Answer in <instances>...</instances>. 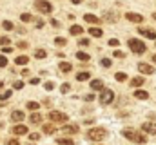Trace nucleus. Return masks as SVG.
Instances as JSON below:
<instances>
[{
  "label": "nucleus",
  "mask_w": 156,
  "mask_h": 145,
  "mask_svg": "<svg viewBox=\"0 0 156 145\" xmlns=\"http://www.w3.org/2000/svg\"><path fill=\"white\" fill-rule=\"evenodd\" d=\"M122 134L127 138V140H131V142H134V143H147V138H145V134H142V133H138V131H134V129H124L122 131Z\"/></svg>",
  "instance_id": "f257e3e1"
},
{
  "label": "nucleus",
  "mask_w": 156,
  "mask_h": 145,
  "mask_svg": "<svg viewBox=\"0 0 156 145\" xmlns=\"http://www.w3.org/2000/svg\"><path fill=\"white\" fill-rule=\"evenodd\" d=\"M105 136H107V131L104 127H95V129L87 131V140H93V142H102V140H105Z\"/></svg>",
  "instance_id": "f03ea898"
},
{
  "label": "nucleus",
  "mask_w": 156,
  "mask_h": 145,
  "mask_svg": "<svg viewBox=\"0 0 156 145\" xmlns=\"http://www.w3.org/2000/svg\"><path fill=\"white\" fill-rule=\"evenodd\" d=\"M127 44H129V49H131L133 53H136V54H144V53H145V49H147V47H145V44H144L142 40H138V38H131Z\"/></svg>",
  "instance_id": "7ed1b4c3"
},
{
  "label": "nucleus",
  "mask_w": 156,
  "mask_h": 145,
  "mask_svg": "<svg viewBox=\"0 0 156 145\" xmlns=\"http://www.w3.org/2000/svg\"><path fill=\"white\" fill-rule=\"evenodd\" d=\"M49 122H53V124H64V125H65L67 114H64V113H60V111H51V113H49Z\"/></svg>",
  "instance_id": "20e7f679"
},
{
  "label": "nucleus",
  "mask_w": 156,
  "mask_h": 145,
  "mask_svg": "<svg viewBox=\"0 0 156 145\" xmlns=\"http://www.w3.org/2000/svg\"><path fill=\"white\" fill-rule=\"evenodd\" d=\"M35 7H36L40 13H44V15H49V13L53 11V5H51L47 0H36V2H35Z\"/></svg>",
  "instance_id": "39448f33"
},
{
  "label": "nucleus",
  "mask_w": 156,
  "mask_h": 145,
  "mask_svg": "<svg viewBox=\"0 0 156 145\" xmlns=\"http://www.w3.org/2000/svg\"><path fill=\"white\" fill-rule=\"evenodd\" d=\"M113 100H115V93H113L111 89H104V91H102V96H100V102H102L104 105H109Z\"/></svg>",
  "instance_id": "423d86ee"
},
{
  "label": "nucleus",
  "mask_w": 156,
  "mask_h": 145,
  "mask_svg": "<svg viewBox=\"0 0 156 145\" xmlns=\"http://www.w3.org/2000/svg\"><path fill=\"white\" fill-rule=\"evenodd\" d=\"M11 133H13L15 136H24V134H27V127L22 125V124H16V125L11 129Z\"/></svg>",
  "instance_id": "0eeeda50"
},
{
  "label": "nucleus",
  "mask_w": 156,
  "mask_h": 145,
  "mask_svg": "<svg viewBox=\"0 0 156 145\" xmlns=\"http://www.w3.org/2000/svg\"><path fill=\"white\" fill-rule=\"evenodd\" d=\"M142 131L147 133V134H156V124L154 122H145L142 125Z\"/></svg>",
  "instance_id": "6e6552de"
},
{
  "label": "nucleus",
  "mask_w": 156,
  "mask_h": 145,
  "mask_svg": "<svg viewBox=\"0 0 156 145\" xmlns=\"http://www.w3.org/2000/svg\"><path fill=\"white\" fill-rule=\"evenodd\" d=\"M125 18H127L129 22H134V24H142V22H144V16L138 15V13H127Z\"/></svg>",
  "instance_id": "1a4fd4ad"
},
{
  "label": "nucleus",
  "mask_w": 156,
  "mask_h": 145,
  "mask_svg": "<svg viewBox=\"0 0 156 145\" xmlns=\"http://www.w3.org/2000/svg\"><path fill=\"white\" fill-rule=\"evenodd\" d=\"M138 71L144 73V74H153V73H154V67L149 65V64H144V62H142V64H138Z\"/></svg>",
  "instance_id": "9d476101"
},
{
  "label": "nucleus",
  "mask_w": 156,
  "mask_h": 145,
  "mask_svg": "<svg viewBox=\"0 0 156 145\" xmlns=\"http://www.w3.org/2000/svg\"><path fill=\"white\" fill-rule=\"evenodd\" d=\"M62 133H64V134H76V133H78V125H75V124H67V125L62 127Z\"/></svg>",
  "instance_id": "9b49d317"
},
{
  "label": "nucleus",
  "mask_w": 156,
  "mask_h": 145,
  "mask_svg": "<svg viewBox=\"0 0 156 145\" xmlns=\"http://www.w3.org/2000/svg\"><path fill=\"white\" fill-rule=\"evenodd\" d=\"M138 31H140V35L145 36V38H151V40H154L156 38V33L153 31V29H149V27H140Z\"/></svg>",
  "instance_id": "f8f14e48"
},
{
  "label": "nucleus",
  "mask_w": 156,
  "mask_h": 145,
  "mask_svg": "<svg viewBox=\"0 0 156 145\" xmlns=\"http://www.w3.org/2000/svg\"><path fill=\"white\" fill-rule=\"evenodd\" d=\"M24 118H25V116H24L22 111H13V113H11V122H15V124H20Z\"/></svg>",
  "instance_id": "ddd939ff"
},
{
  "label": "nucleus",
  "mask_w": 156,
  "mask_h": 145,
  "mask_svg": "<svg viewBox=\"0 0 156 145\" xmlns=\"http://www.w3.org/2000/svg\"><path fill=\"white\" fill-rule=\"evenodd\" d=\"M29 122H31L33 125H40V124H42V114H38L36 111H33L31 116H29Z\"/></svg>",
  "instance_id": "4468645a"
},
{
  "label": "nucleus",
  "mask_w": 156,
  "mask_h": 145,
  "mask_svg": "<svg viewBox=\"0 0 156 145\" xmlns=\"http://www.w3.org/2000/svg\"><path fill=\"white\" fill-rule=\"evenodd\" d=\"M93 91H102L104 89V82L102 80H91V85H89Z\"/></svg>",
  "instance_id": "2eb2a0df"
},
{
  "label": "nucleus",
  "mask_w": 156,
  "mask_h": 145,
  "mask_svg": "<svg viewBox=\"0 0 156 145\" xmlns=\"http://www.w3.org/2000/svg\"><path fill=\"white\" fill-rule=\"evenodd\" d=\"M134 98H138V100H149V93L142 91V89H136L134 91Z\"/></svg>",
  "instance_id": "dca6fc26"
},
{
  "label": "nucleus",
  "mask_w": 156,
  "mask_h": 145,
  "mask_svg": "<svg viewBox=\"0 0 156 145\" xmlns=\"http://www.w3.org/2000/svg\"><path fill=\"white\" fill-rule=\"evenodd\" d=\"M89 35H91L93 38H102L104 31H102V29H98V27H91V29H89Z\"/></svg>",
  "instance_id": "f3484780"
},
{
  "label": "nucleus",
  "mask_w": 156,
  "mask_h": 145,
  "mask_svg": "<svg viewBox=\"0 0 156 145\" xmlns=\"http://www.w3.org/2000/svg\"><path fill=\"white\" fill-rule=\"evenodd\" d=\"M82 31H84V29H82V25H76V24H75V25H71V29H69V33H71L73 36L82 35Z\"/></svg>",
  "instance_id": "a211bd4d"
},
{
  "label": "nucleus",
  "mask_w": 156,
  "mask_h": 145,
  "mask_svg": "<svg viewBox=\"0 0 156 145\" xmlns=\"http://www.w3.org/2000/svg\"><path fill=\"white\" fill-rule=\"evenodd\" d=\"M29 62V56H25V54H20L18 58H15V64L16 65H25Z\"/></svg>",
  "instance_id": "6ab92c4d"
},
{
  "label": "nucleus",
  "mask_w": 156,
  "mask_h": 145,
  "mask_svg": "<svg viewBox=\"0 0 156 145\" xmlns=\"http://www.w3.org/2000/svg\"><path fill=\"white\" fill-rule=\"evenodd\" d=\"M84 18H85V22H89V24H100V18L95 16V15H84Z\"/></svg>",
  "instance_id": "aec40b11"
},
{
  "label": "nucleus",
  "mask_w": 156,
  "mask_h": 145,
  "mask_svg": "<svg viewBox=\"0 0 156 145\" xmlns=\"http://www.w3.org/2000/svg\"><path fill=\"white\" fill-rule=\"evenodd\" d=\"M91 78V73H76V80L78 82H87Z\"/></svg>",
  "instance_id": "412c9836"
},
{
  "label": "nucleus",
  "mask_w": 156,
  "mask_h": 145,
  "mask_svg": "<svg viewBox=\"0 0 156 145\" xmlns=\"http://www.w3.org/2000/svg\"><path fill=\"white\" fill-rule=\"evenodd\" d=\"M71 69H73V65H71L69 62H60V71H62V73H69Z\"/></svg>",
  "instance_id": "4be33fe9"
},
{
  "label": "nucleus",
  "mask_w": 156,
  "mask_h": 145,
  "mask_svg": "<svg viewBox=\"0 0 156 145\" xmlns=\"http://www.w3.org/2000/svg\"><path fill=\"white\" fill-rule=\"evenodd\" d=\"M144 84V78L142 76H134L133 80H131V87H140Z\"/></svg>",
  "instance_id": "5701e85b"
},
{
  "label": "nucleus",
  "mask_w": 156,
  "mask_h": 145,
  "mask_svg": "<svg viewBox=\"0 0 156 145\" xmlns=\"http://www.w3.org/2000/svg\"><path fill=\"white\" fill-rule=\"evenodd\" d=\"M56 145H75V142L71 138H58L56 140Z\"/></svg>",
  "instance_id": "b1692460"
},
{
  "label": "nucleus",
  "mask_w": 156,
  "mask_h": 145,
  "mask_svg": "<svg viewBox=\"0 0 156 145\" xmlns=\"http://www.w3.org/2000/svg\"><path fill=\"white\" fill-rule=\"evenodd\" d=\"M42 131H44L45 134H55V131H56V129H55V127H53L51 124H45V125L42 127Z\"/></svg>",
  "instance_id": "393cba45"
},
{
  "label": "nucleus",
  "mask_w": 156,
  "mask_h": 145,
  "mask_svg": "<svg viewBox=\"0 0 156 145\" xmlns=\"http://www.w3.org/2000/svg\"><path fill=\"white\" fill-rule=\"evenodd\" d=\"M76 58H78L80 62H87V60H89L91 56H89L87 53H82V51H78V53H76Z\"/></svg>",
  "instance_id": "a878e982"
},
{
  "label": "nucleus",
  "mask_w": 156,
  "mask_h": 145,
  "mask_svg": "<svg viewBox=\"0 0 156 145\" xmlns=\"http://www.w3.org/2000/svg\"><path fill=\"white\" fill-rule=\"evenodd\" d=\"M45 56H47V53H45L44 49H36V51H35V58H40V60H42V58H45Z\"/></svg>",
  "instance_id": "bb28decb"
},
{
  "label": "nucleus",
  "mask_w": 156,
  "mask_h": 145,
  "mask_svg": "<svg viewBox=\"0 0 156 145\" xmlns=\"http://www.w3.org/2000/svg\"><path fill=\"white\" fill-rule=\"evenodd\" d=\"M38 107H40L38 102H27V109L29 111H38Z\"/></svg>",
  "instance_id": "cd10ccee"
},
{
  "label": "nucleus",
  "mask_w": 156,
  "mask_h": 145,
  "mask_svg": "<svg viewBox=\"0 0 156 145\" xmlns=\"http://www.w3.org/2000/svg\"><path fill=\"white\" fill-rule=\"evenodd\" d=\"M2 27H4L5 31H11V29H13V22H9V20H4V22H2Z\"/></svg>",
  "instance_id": "c85d7f7f"
},
{
  "label": "nucleus",
  "mask_w": 156,
  "mask_h": 145,
  "mask_svg": "<svg viewBox=\"0 0 156 145\" xmlns=\"http://www.w3.org/2000/svg\"><path fill=\"white\" fill-rule=\"evenodd\" d=\"M55 44L62 47V45H65V44H67V40H65V38H62V36H56V38H55Z\"/></svg>",
  "instance_id": "c756f323"
},
{
  "label": "nucleus",
  "mask_w": 156,
  "mask_h": 145,
  "mask_svg": "<svg viewBox=\"0 0 156 145\" xmlns=\"http://www.w3.org/2000/svg\"><path fill=\"white\" fill-rule=\"evenodd\" d=\"M105 20H109V22H116L118 16H116L115 13H107V15H105Z\"/></svg>",
  "instance_id": "7c9ffc66"
},
{
  "label": "nucleus",
  "mask_w": 156,
  "mask_h": 145,
  "mask_svg": "<svg viewBox=\"0 0 156 145\" xmlns=\"http://www.w3.org/2000/svg\"><path fill=\"white\" fill-rule=\"evenodd\" d=\"M115 78H116L118 82H125V80H127V74H125V73H116Z\"/></svg>",
  "instance_id": "2f4dec72"
},
{
  "label": "nucleus",
  "mask_w": 156,
  "mask_h": 145,
  "mask_svg": "<svg viewBox=\"0 0 156 145\" xmlns=\"http://www.w3.org/2000/svg\"><path fill=\"white\" fill-rule=\"evenodd\" d=\"M20 20H22V22H31V15H29V13H22V15H20Z\"/></svg>",
  "instance_id": "473e14b6"
},
{
  "label": "nucleus",
  "mask_w": 156,
  "mask_h": 145,
  "mask_svg": "<svg viewBox=\"0 0 156 145\" xmlns=\"http://www.w3.org/2000/svg\"><path fill=\"white\" fill-rule=\"evenodd\" d=\"M7 44H11V40H9L7 36H0V45H2V47H5Z\"/></svg>",
  "instance_id": "72a5a7b5"
},
{
  "label": "nucleus",
  "mask_w": 156,
  "mask_h": 145,
  "mask_svg": "<svg viewBox=\"0 0 156 145\" xmlns=\"http://www.w3.org/2000/svg\"><path fill=\"white\" fill-rule=\"evenodd\" d=\"M107 45H111V47H118V45H120V42H118L116 38H111V40L107 42Z\"/></svg>",
  "instance_id": "f704fd0d"
},
{
  "label": "nucleus",
  "mask_w": 156,
  "mask_h": 145,
  "mask_svg": "<svg viewBox=\"0 0 156 145\" xmlns=\"http://www.w3.org/2000/svg\"><path fill=\"white\" fill-rule=\"evenodd\" d=\"M69 87H71L69 84H62V85H60V91H62V94H65V93H69Z\"/></svg>",
  "instance_id": "c9c22d12"
},
{
  "label": "nucleus",
  "mask_w": 156,
  "mask_h": 145,
  "mask_svg": "<svg viewBox=\"0 0 156 145\" xmlns=\"http://www.w3.org/2000/svg\"><path fill=\"white\" fill-rule=\"evenodd\" d=\"M7 98H11V91H4V93L0 94V100H4V102H5Z\"/></svg>",
  "instance_id": "e433bc0d"
},
{
  "label": "nucleus",
  "mask_w": 156,
  "mask_h": 145,
  "mask_svg": "<svg viewBox=\"0 0 156 145\" xmlns=\"http://www.w3.org/2000/svg\"><path fill=\"white\" fill-rule=\"evenodd\" d=\"M29 140H31V142H38V140H40V134H38V133H31V134H29Z\"/></svg>",
  "instance_id": "4c0bfd02"
},
{
  "label": "nucleus",
  "mask_w": 156,
  "mask_h": 145,
  "mask_svg": "<svg viewBox=\"0 0 156 145\" xmlns=\"http://www.w3.org/2000/svg\"><path fill=\"white\" fill-rule=\"evenodd\" d=\"M7 65V58L4 54H0V67H5Z\"/></svg>",
  "instance_id": "58836bf2"
},
{
  "label": "nucleus",
  "mask_w": 156,
  "mask_h": 145,
  "mask_svg": "<svg viewBox=\"0 0 156 145\" xmlns=\"http://www.w3.org/2000/svg\"><path fill=\"white\" fill-rule=\"evenodd\" d=\"M115 56H116V58H125V53H124V51H118V49H116V51H115Z\"/></svg>",
  "instance_id": "ea45409f"
},
{
  "label": "nucleus",
  "mask_w": 156,
  "mask_h": 145,
  "mask_svg": "<svg viewBox=\"0 0 156 145\" xmlns=\"http://www.w3.org/2000/svg\"><path fill=\"white\" fill-rule=\"evenodd\" d=\"M13 87H15L16 91H20V89L24 87V82H15V84H13Z\"/></svg>",
  "instance_id": "a19ab883"
},
{
  "label": "nucleus",
  "mask_w": 156,
  "mask_h": 145,
  "mask_svg": "<svg viewBox=\"0 0 156 145\" xmlns=\"http://www.w3.org/2000/svg\"><path fill=\"white\" fill-rule=\"evenodd\" d=\"M78 44H80L82 47H87V45H89V40H87V38H82V40H80Z\"/></svg>",
  "instance_id": "79ce46f5"
},
{
  "label": "nucleus",
  "mask_w": 156,
  "mask_h": 145,
  "mask_svg": "<svg viewBox=\"0 0 156 145\" xmlns=\"http://www.w3.org/2000/svg\"><path fill=\"white\" fill-rule=\"evenodd\" d=\"M102 65H104V67H111V60H109V58H104V60H102Z\"/></svg>",
  "instance_id": "37998d69"
},
{
  "label": "nucleus",
  "mask_w": 156,
  "mask_h": 145,
  "mask_svg": "<svg viewBox=\"0 0 156 145\" xmlns=\"http://www.w3.org/2000/svg\"><path fill=\"white\" fill-rule=\"evenodd\" d=\"M2 51H4V54H9V53H11L13 49H11L9 45H5V47H2Z\"/></svg>",
  "instance_id": "c03bdc74"
},
{
  "label": "nucleus",
  "mask_w": 156,
  "mask_h": 145,
  "mask_svg": "<svg viewBox=\"0 0 156 145\" xmlns=\"http://www.w3.org/2000/svg\"><path fill=\"white\" fill-rule=\"evenodd\" d=\"M44 87H45V89H47V91H51V89H53V87H55V84H53V82H47V84H45V85H44Z\"/></svg>",
  "instance_id": "a18cd8bd"
},
{
  "label": "nucleus",
  "mask_w": 156,
  "mask_h": 145,
  "mask_svg": "<svg viewBox=\"0 0 156 145\" xmlns=\"http://www.w3.org/2000/svg\"><path fill=\"white\" fill-rule=\"evenodd\" d=\"M29 82H31V84H33V85H38V84H40V78H31V80H29Z\"/></svg>",
  "instance_id": "49530a36"
},
{
  "label": "nucleus",
  "mask_w": 156,
  "mask_h": 145,
  "mask_svg": "<svg viewBox=\"0 0 156 145\" xmlns=\"http://www.w3.org/2000/svg\"><path fill=\"white\" fill-rule=\"evenodd\" d=\"M7 145H20V142H18V140H15V138H13V140H9V142H7Z\"/></svg>",
  "instance_id": "de8ad7c7"
},
{
  "label": "nucleus",
  "mask_w": 156,
  "mask_h": 145,
  "mask_svg": "<svg viewBox=\"0 0 156 145\" xmlns=\"http://www.w3.org/2000/svg\"><path fill=\"white\" fill-rule=\"evenodd\" d=\"M18 47H20V49H27V42H20Z\"/></svg>",
  "instance_id": "09e8293b"
},
{
  "label": "nucleus",
  "mask_w": 156,
  "mask_h": 145,
  "mask_svg": "<svg viewBox=\"0 0 156 145\" xmlns=\"http://www.w3.org/2000/svg\"><path fill=\"white\" fill-rule=\"evenodd\" d=\"M85 100H87V102H93V100H95V94H87Z\"/></svg>",
  "instance_id": "8fccbe9b"
},
{
  "label": "nucleus",
  "mask_w": 156,
  "mask_h": 145,
  "mask_svg": "<svg viewBox=\"0 0 156 145\" xmlns=\"http://www.w3.org/2000/svg\"><path fill=\"white\" fill-rule=\"evenodd\" d=\"M71 2H73V4H80L82 0H71Z\"/></svg>",
  "instance_id": "3c124183"
},
{
  "label": "nucleus",
  "mask_w": 156,
  "mask_h": 145,
  "mask_svg": "<svg viewBox=\"0 0 156 145\" xmlns=\"http://www.w3.org/2000/svg\"><path fill=\"white\" fill-rule=\"evenodd\" d=\"M153 62H154V64H156V54H154V56H153Z\"/></svg>",
  "instance_id": "603ef678"
},
{
  "label": "nucleus",
  "mask_w": 156,
  "mask_h": 145,
  "mask_svg": "<svg viewBox=\"0 0 156 145\" xmlns=\"http://www.w3.org/2000/svg\"><path fill=\"white\" fill-rule=\"evenodd\" d=\"M153 18H154V20H156V13H153Z\"/></svg>",
  "instance_id": "864d4df0"
}]
</instances>
